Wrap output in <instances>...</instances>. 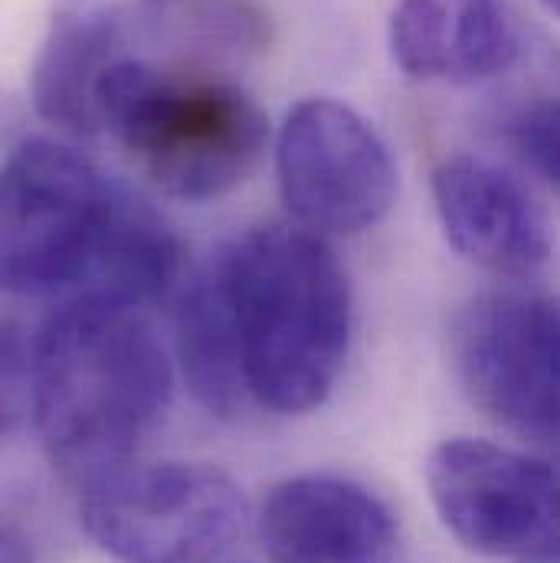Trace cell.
Instances as JSON below:
<instances>
[{"label":"cell","instance_id":"cell-7","mask_svg":"<svg viewBox=\"0 0 560 563\" xmlns=\"http://www.w3.org/2000/svg\"><path fill=\"white\" fill-rule=\"evenodd\" d=\"M426 488L442 528L472 554L512 563L560 558L558 462L452 435L429 452Z\"/></svg>","mask_w":560,"mask_h":563},{"label":"cell","instance_id":"cell-13","mask_svg":"<svg viewBox=\"0 0 560 563\" xmlns=\"http://www.w3.org/2000/svg\"><path fill=\"white\" fill-rule=\"evenodd\" d=\"M521 59V36L502 0L459 3L452 20V56L449 79L485 82L505 76Z\"/></svg>","mask_w":560,"mask_h":563},{"label":"cell","instance_id":"cell-15","mask_svg":"<svg viewBox=\"0 0 560 563\" xmlns=\"http://www.w3.org/2000/svg\"><path fill=\"white\" fill-rule=\"evenodd\" d=\"M391 56L407 79L429 82L449 76L452 20L442 0H400L387 30Z\"/></svg>","mask_w":560,"mask_h":563},{"label":"cell","instance_id":"cell-1","mask_svg":"<svg viewBox=\"0 0 560 563\" xmlns=\"http://www.w3.org/2000/svg\"><path fill=\"white\" fill-rule=\"evenodd\" d=\"M0 203V276L10 295L147 308L180 276L171 223L63 141H20L3 164Z\"/></svg>","mask_w":560,"mask_h":563},{"label":"cell","instance_id":"cell-3","mask_svg":"<svg viewBox=\"0 0 560 563\" xmlns=\"http://www.w3.org/2000/svg\"><path fill=\"white\" fill-rule=\"evenodd\" d=\"M207 263L233 318L250 400L276 417L318 410L354 334L351 282L328 240L298 223H256Z\"/></svg>","mask_w":560,"mask_h":563},{"label":"cell","instance_id":"cell-19","mask_svg":"<svg viewBox=\"0 0 560 563\" xmlns=\"http://www.w3.org/2000/svg\"><path fill=\"white\" fill-rule=\"evenodd\" d=\"M455 3H469V0H455Z\"/></svg>","mask_w":560,"mask_h":563},{"label":"cell","instance_id":"cell-6","mask_svg":"<svg viewBox=\"0 0 560 563\" xmlns=\"http://www.w3.org/2000/svg\"><path fill=\"white\" fill-rule=\"evenodd\" d=\"M452 354L469 400L560 465V295L472 298L455 318Z\"/></svg>","mask_w":560,"mask_h":563},{"label":"cell","instance_id":"cell-20","mask_svg":"<svg viewBox=\"0 0 560 563\" xmlns=\"http://www.w3.org/2000/svg\"><path fill=\"white\" fill-rule=\"evenodd\" d=\"M548 563H560V558H558V561H548Z\"/></svg>","mask_w":560,"mask_h":563},{"label":"cell","instance_id":"cell-4","mask_svg":"<svg viewBox=\"0 0 560 563\" xmlns=\"http://www.w3.org/2000/svg\"><path fill=\"white\" fill-rule=\"evenodd\" d=\"M102 132L167 197L207 203L240 187L270 144V119L233 79L119 59L99 86Z\"/></svg>","mask_w":560,"mask_h":563},{"label":"cell","instance_id":"cell-17","mask_svg":"<svg viewBox=\"0 0 560 563\" xmlns=\"http://www.w3.org/2000/svg\"><path fill=\"white\" fill-rule=\"evenodd\" d=\"M180 0H56L53 13H69L119 33L125 43L167 20Z\"/></svg>","mask_w":560,"mask_h":563},{"label":"cell","instance_id":"cell-2","mask_svg":"<svg viewBox=\"0 0 560 563\" xmlns=\"http://www.w3.org/2000/svg\"><path fill=\"white\" fill-rule=\"evenodd\" d=\"M7 413H30L50 462L89 485L129 462L164 420L174 361L144 308L109 298L56 301L30 338L7 334Z\"/></svg>","mask_w":560,"mask_h":563},{"label":"cell","instance_id":"cell-14","mask_svg":"<svg viewBox=\"0 0 560 563\" xmlns=\"http://www.w3.org/2000/svg\"><path fill=\"white\" fill-rule=\"evenodd\" d=\"M505 141L528 174L560 197V59L508 112Z\"/></svg>","mask_w":560,"mask_h":563},{"label":"cell","instance_id":"cell-18","mask_svg":"<svg viewBox=\"0 0 560 563\" xmlns=\"http://www.w3.org/2000/svg\"><path fill=\"white\" fill-rule=\"evenodd\" d=\"M541 3H545V10H548V13H554V16L560 20V0H541Z\"/></svg>","mask_w":560,"mask_h":563},{"label":"cell","instance_id":"cell-9","mask_svg":"<svg viewBox=\"0 0 560 563\" xmlns=\"http://www.w3.org/2000/svg\"><path fill=\"white\" fill-rule=\"evenodd\" d=\"M429 187L446 243L472 266L525 279L551 263L554 227L508 167L479 154H449L432 167Z\"/></svg>","mask_w":560,"mask_h":563},{"label":"cell","instance_id":"cell-12","mask_svg":"<svg viewBox=\"0 0 560 563\" xmlns=\"http://www.w3.org/2000/svg\"><path fill=\"white\" fill-rule=\"evenodd\" d=\"M174 357L194 400L213 417H240L250 400L240 341L210 263L197 266L174 295Z\"/></svg>","mask_w":560,"mask_h":563},{"label":"cell","instance_id":"cell-10","mask_svg":"<svg viewBox=\"0 0 560 563\" xmlns=\"http://www.w3.org/2000/svg\"><path fill=\"white\" fill-rule=\"evenodd\" d=\"M260 538L273 563H407L394 508L367 485L305 472L270 488Z\"/></svg>","mask_w":560,"mask_h":563},{"label":"cell","instance_id":"cell-16","mask_svg":"<svg viewBox=\"0 0 560 563\" xmlns=\"http://www.w3.org/2000/svg\"><path fill=\"white\" fill-rule=\"evenodd\" d=\"M184 30L207 49H256L266 40V16L250 0H197Z\"/></svg>","mask_w":560,"mask_h":563},{"label":"cell","instance_id":"cell-5","mask_svg":"<svg viewBox=\"0 0 560 563\" xmlns=\"http://www.w3.org/2000/svg\"><path fill=\"white\" fill-rule=\"evenodd\" d=\"M246 521L240 482L210 462H125L79 501L83 531L119 563H220Z\"/></svg>","mask_w":560,"mask_h":563},{"label":"cell","instance_id":"cell-11","mask_svg":"<svg viewBox=\"0 0 560 563\" xmlns=\"http://www.w3.org/2000/svg\"><path fill=\"white\" fill-rule=\"evenodd\" d=\"M119 59H125V40L119 33L69 13H53L30 73L36 115L73 139H96L102 132L99 86Z\"/></svg>","mask_w":560,"mask_h":563},{"label":"cell","instance_id":"cell-8","mask_svg":"<svg viewBox=\"0 0 560 563\" xmlns=\"http://www.w3.org/2000/svg\"><path fill=\"white\" fill-rule=\"evenodd\" d=\"M276 180L292 223L318 236L374 230L400 190L391 144L354 106L331 96L288 109L276 135Z\"/></svg>","mask_w":560,"mask_h":563}]
</instances>
